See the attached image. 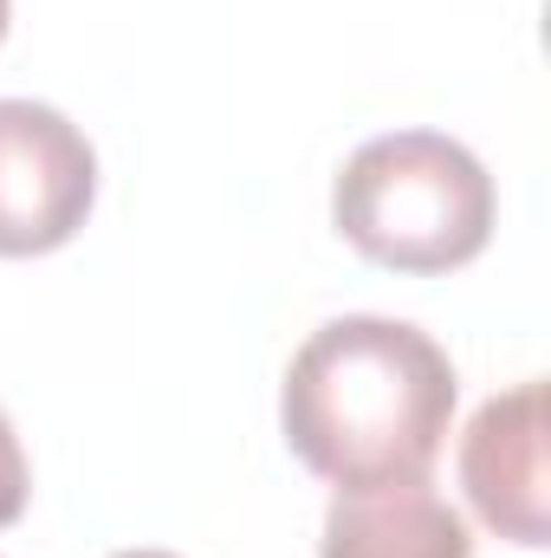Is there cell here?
<instances>
[{
    "instance_id": "obj_4",
    "label": "cell",
    "mask_w": 551,
    "mask_h": 558,
    "mask_svg": "<svg viewBox=\"0 0 551 558\" xmlns=\"http://www.w3.org/2000/svg\"><path fill=\"white\" fill-rule=\"evenodd\" d=\"M461 487L487 533L513 546H546V384H513L480 403L461 435Z\"/></svg>"
},
{
    "instance_id": "obj_7",
    "label": "cell",
    "mask_w": 551,
    "mask_h": 558,
    "mask_svg": "<svg viewBox=\"0 0 551 558\" xmlns=\"http://www.w3.org/2000/svg\"><path fill=\"white\" fill-rule=\"evenodd\" d=\"M118 558H175V553H118Z\"/></svg>"
},
{
    "instance_id": "obj_3",
    "label": "cell",
    "mask_w": 551,
    "mask_h": 558,
    "mask_svg": "<svg viewBox=\"0 0 551 558\" xmlns=\"http://www.w3.org/2000/svg\"><path fill=\"white\" fill-rule=\"evenodd\" d=\"M98 202L85 131L33 98H0V260L59 254Z\"/></svg>"
},
{
    "instance_id": "obj_8",
    "label": "cell",
    "mask_w": 551,
    "mask_h": 558,
    "mask_svg": "<svg viewBox=\"0 0 551 558\" xmlns=\"http://www.w3.org/2000/svg\"><path fill=\"white\" fill-rule=\"evenodd\" d=\"M7 7H13V0H0V39H7Z\"/></svg>"
},
{
    "instance_id": "obj_6",
    "label": "cell",
    "mask_w": 551,
    "mask_h": 558,
    "mask_svg": "<svg viewBox=\"0 0 551 558\" xmlns=\"http://www.w3.org/2000/svg\"><path fill=\"white\" fill-rule=\"evenodd\" d=\"M26 487H33V474H26L20 435H13V422L0 410V526H13V520L26 513Z\"/></svg>"
},
{
    "instance_id": "obj_5",
    "label": "cell",
    "mask_w": 551,
    "mask_h": 558,
    "mask_svg": "<svg viewBox=\"0 0 551 558\" xmlns=\"http://www.w3.org/2000/svg\"><path fill=\"white\" fill-rule=\"evenodd\" d=\"M318 558H474V533L428 481H396L338 494Z\"/></svg>"
},
{
    "instance_id": "obj_2",
    "label": "cell",
    "mask_w": 551,
    "mask_h": 558,
    "mask_svg": "<svg viewBox=\"0 0 551 558\" xmlns=\"http://www.w3.org/2000/svg\"><path fill=\"white\" fill-rule=\"evenodd\" d=\"M493 175L441 131L370 137L331 189L338 234L390 274H454L493 241Z\"/></svg>"
},
{
    "instance_id": "obj_1",
    "label": "cell",
    "mask_w": 551,
    "mask_h": 558,
    "mask_svg": "<svg viewBox=\"0 0 551 558\" xmlns=\"http://www.w3.org/2000/svg\"><path fill=\"white\" fill-rule=\"evenodd\" d=\"M285 448L338 494L428 481L454 422V364L409 318H331L285 364Z\"/></svg>"
}]
</instances>
